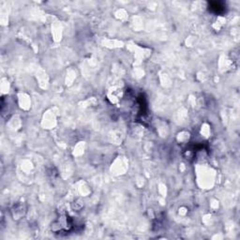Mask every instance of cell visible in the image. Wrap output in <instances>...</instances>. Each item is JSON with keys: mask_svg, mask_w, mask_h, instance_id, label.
Returning <instances> with one entry per match:
<instances>
[{"mask_svg": "<svg viewBox=\"0 0 240 240\" xmlns=\"http://www.w3.org/2000/svg\"><path fill=\"white\" fill-rule=\"evenodd\" d=\"M210 9H211V10H213L214 12L219 13V14L224 12V7H223V6H221V3H217V2L211 3Z\"/></svg>", "mask_w": 240, "mask_h": 240, "instance_id": "1", "label": "cell"}]
</instances>
